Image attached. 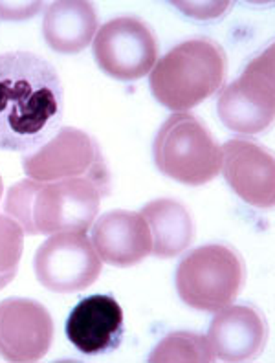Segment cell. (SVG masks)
<instances>
[{
  "label": "cell",
  "mask_w": 275,
  "mask_h": 363,
  "mask_svg": "<svg viewBox=\"0 0 275 363\" xmlns=\"http://www.w3.org/2000/svg\"><path fill=\"white\" fill-rule=\"evenodd\" d=\"M64 92L54 65L35 53H0V149L30 152L61 127Z\"/></svg>",
  "instance_id": "1"
},
{
  "label": "cell",
  "mask_w": 275,
  "mask_h": 363,
  "mask_svg": "<svg viewBox=\"0 0 275 363\" xmlns=\"http://www.w3.org/2000/svg\"><path fill=\"white\" fill-rule=\"evenodd\" d=\"M108 191L89 178L37 182L26 178L8 189L4 211L26 235L86 231Z\"/></svg>",
  "instance_id": "2"
},
{
  "label": "cell",
  "mask_w": 275,
  "mask_h": 363,
  "mask_svg": "<svg viewBox=\"0 0 275 363\" xmlns=\"http://www.w3.org/2000/svg\"><path fill=\"white\" fill-rule=\"evenodd\" d=\"M228 74L226 53L208 37L184 40L169 50L151 70L149 86L156 101L186 112L218 92Z\"/></svg>",
  "instance_id": "3"
},
{
  "label": "cell",
  "mask_w": 275,
  "mask_h": 363,
  "mask_svg": "<svg viewBox=\"0 0 275 363\" xmlns=\"http://www.w3.org/2000/svg\"><path fill=\"white\" fill-rule=\"evenodd\" d=\"M152 156L160 173L184 186H204L220 173V145L196 116L174 112L156 134Z\"/></svg>",
  "instance_id": "4"
},
{
  "label": "cell",
  "mask_w": 275,
  "mask_h": 363,
  "mask_svg": "<svg viewBox=\"0 0 275 363\" xmlns=\"http://www.w3.org/2000/svg\"><path fill=\"white\" fill-rule=\"evenodd\" d=\"M174 281L178 296L187 306L218 312L235 301L245 286V261L228 244H206L180 261Z\"/></svg>",
  "instance_id": "5"
},
{
  "label": "cell",
  "mask_w": 275,
  "mask_h": 363,
  "mask_svg": "<svg viewBox=\"0 0 275 363\" xmlns=\"http://www.w3.org/2000/svg\"><path fill=\"white\" fill-rule=\"evenodd\" d=\"M274 46L249 61L242 76L222 90L217 101L218 118L239 134H259L274 123L275 114Z\"/></svg>",
  "instance_id": "6"
},
{
  "label": "cell",
  "mask_w": 275,
  "mask_h": 363,
  "mask_svg": "<svg viewBox=\"0 0 275 363\" xmlns=\"http://www.w3.org/2000/svg\"><path fill=\"white\" fill-rule=\"evenodd\" d=\"M23 169L31 180L89 178L107 191L111 180L96 140L74 127H61L48 142L28 152L23 158Z\"/></svg>",
  "instance_id": "7"
},
{
  "label": "cell",
  "mask_w": 275,
  "mask_h": 363,
  "mask_svg": "<svg viewBox=\"0 0 275 363\" xmlns=\"http://www.w3.org/2000/svg\"><path fill=\"white\" fill-rule=\"evenodd\" d=\"M101 259L84 231H61L40 244L33 259L37 279L57 294L81 292L101 274Z\"/></svg>",
  "instance_id": "8"
},
{
  "label": "cell",
  "mask_w": 275,
  "mask_h": 363,
  "mask_svg": "<svg viewBox=\"0 0 275 363\" xmlns=\"http://www.w3.org/2000/svg\"><path fill=\"white\" fill-rule=\"evenodd\" d=\"M94 57L112 79H142L158 59L155 31L136 17L112 18L94 37Z\"/></svg>",
  "instance_id": "9"
},
{
  "label": "cell",
  "mask_w": 275,
  "mask_h": 363,
  "mask_svg": "<svg viewBox=\"0 0 275 363\" xmlns=\"http://www.w3.org/2000/svg\"><path fill=\"white\" fill-rule=\"evenodd\" d=\"M54 343V319L45 305L11 297L0 301V356L8 362H39Z\"/></svg>",
  "instance_id": "10"
},
{
  "label": "cell",
  "mask_w": 275,
  "mask_h": 363,
  "mask_svg": "<svg viewBox=\"0 0 275 363\" xmlns=\"http://www.w3.org/2000/svg\"><path fill=\"white\" fill-rule=\"evenodd\" d=\"M220 171L246 204L271 209L275 202V160L270 151L248 138H235L220 147Z\"/></svg>",
  "instance_id": "11"
},
{
  "label": "cell",
  "mask_w": 275,
  "mask_h": 363,
  "mask_svg": "<svg viewBox=\"0 0 275 363\" xmlns=\"http://www.w3.org/2000/svg\"><path fill=\"white\" fill-rule=\"evenodd\" d=\"M68 341L84 356L108 354L121 345L125 318L118 299L108 294L83 297L64 325Z\"/></svg>",
  "instance_id": "12"
},
{
  "label": "cell",
  "mask_w": 275,
  "mask_h": 363,
  "mask_svg": "<svg viewBox=\"0 0 275 363\" xmlns=\"http://www.w3.org/2000/svg\"><path fill=\"white\" fill-rule=\"evenodd\" d=\"M209 347L220 362H249L266 347V321L248 305H228L215 312L208 330Z\"/></svg>",
  "instance_id": "13"
},
{
  "label": "cell",
  "mask_w": 275,
  "mask_h": 363,
  "mask_svg": "<svg viewBox=\"0 0 275 363\" xmlns=\"http://www.w3.org/2000/svg\"><path fill=\"white\" fill-rule=\"evenodd\" d=\"M92 246L99 259L111 266L129 268L152 253L151 231L142 213L116 209L92 224Z\"/></svg>",
  "instance_id": "14"
},
{
  "label": "cell",
  "mask_w": 275,
  "mask_h": 363,
  "mask_svg": "<svg viewBox=\"0 0 275 363\" xmlns=\"http://www.w3.org/2000/svg\"><path fill=\"white\" fill-rule=\"evenodd\" d=\"M98 33V15L84 0H57L48 6L43 21L46 45L57 53H79Z\"/></svg>",
  "instance_id": "15"
},
{
  "label": "cell",
  "mask_w": 275,
  "mask_h": 363,
  "mask_svg": "<svg viewBox=\"0 0 275 363\" xmlns=\"http://www.w3.org/2000/svg\"><path fill=\"white\" fill-rule=\"evenodd\" d=\"M151 231L152 255L173 259L186 252L195 239V224L186 208L173 199L152 200L142 209Z\"/></svg>",
  "instance_id": "16"
},
{
  "label": "cell",
  "mask_w": 275,
  "mask_h": 363,
  "mask_svg": "<svg viewBox=\"0 0 275 363\" xmlns=\"http://www.w3.org/2000/svg\"><path fill=\"white\" fill-rule=\"evenodd\" d=\"M147 362L151 363H211L215 354L208 337L189 330H176L155 347Z\"/></svg>",
  "instance_id": "17"
},
{
  "label": "cell",
  "mask_w": 275,
  "mask_h": 363,
  "mask_svg": "<svg viewBox=\"0 0 275 363\" xmlns=\"http://www.w3.org/2000/svg\"><path fill=\"white\" fill-rule=\"evenodd\" d=\"M24 231L13 218L0 213V290L15 279L23 259Z\"/></svg>",
  "instance_id": "18"
},
{
  "label": "cell",
  "mask_w": 275,
  "mask_h": 363,
  "mask_svg": "<svg viewBox=\"0 0 275 363\" xmlns=\"http://www.w3.org/2000/svg\"><path fill=\"white\" fill-rule=\"evenodd\" d=\"M45 2H0V18L4 21H24L28 17H33Z\"/></svg>",
  "instance_id": "19"
},
{
  "label": "cell",
  "mask_w": 275,
  "mask_h": 363,
  "mask_svg": "<svg viewBox=\"0 0 275 363\" xmlns=\"http://www.w3.org/2000/svg\"><path fill=\"white\" fill-rule=\"evenodd\" d=\"M2 193H4V184H2V177H0V200H2Z\"/></svg>",
  "instance_id": "20"
}]
</instances>
